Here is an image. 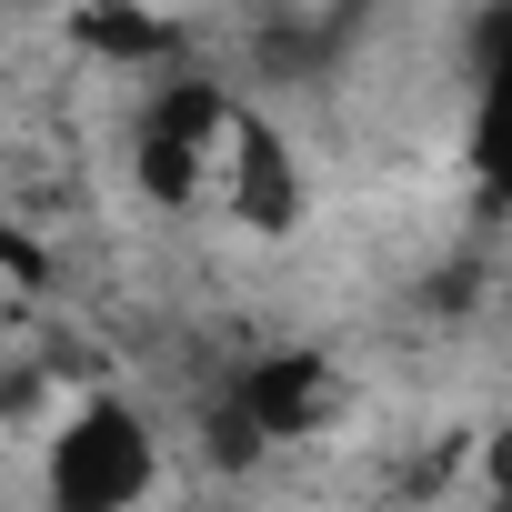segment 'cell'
I'll return each instance as SVG.
<instances>
[{
    "instance_id": "obj_1",
    "label": "cell",
    "mask_w": 512,
    "mask_h": 512,
    "mask_svg": "<svg viewBox=\"0 0 512 512\" xmlns=\"http://www.w3.org/2000/svg\"><path fill=\"white\" fill-rule=\"evenodd\" d=\"M31 472H41V512H151L171 452H161V432H151V412L131 392L91 382V392L61 402Z\"/></svg>"
},
{
    "instance_id": "obj_2",
    "label": "cell",
    "mask_w": 512,
    "mask_h": 512,
    "mask_svg": "<svg viewBox=\"0 0 512 512\" xmlns=\"http://www.w3.org/2000/svg\"><path fill=\"white\" fill-rule=\"evenodd\" d=\"M352 412V372L322 342H272L241 352L211 392V452L221 462H262V452H302Z\"/></svg>"
},
{
    "instance_id": "obj_3",
    "label": "cell",
    "mask_w": 512,
    "mask_h": 512,
    "mask_svg": "<svg viewBox=\"0 0 512 512\" xmlns=\"http://www.w3.org/2000/svg\"><path fill=\"white\" fill-rule=\"evenodd\" d=\"M201 211L231 221L241 241H292V231L312 221V161H302V141L251 101V91H231V121H221V141H211V191H201Z\"/></svg>"
},
{
    "instance_id": "obj_4",
    "label": "cell",
    "mask_w": 512,
    "mask_h": 512,
    "mask_svg": "<svg viewBox=\"0 0 512 512\" xmlns=\"http://www.w3.org/2000/svg\"><path fill=\"white\" fill-rule=\"evenodd\" d=\"M221 121H231V81H211V71H191V61L161 71L151 101L131 111V191H141L151 211H201Z\"/></svg>"
},
{
    "instance_id": "obj_5",
    "label": "cell",
    "mask_w": 512,
    "mask_h": 512,
    "mask_svg": "<svg viewBox=\"0 0 512 512\" xmlns=\"http://www.w3.org/2000/svg\"><path fill=\"white\" fill-rule=\"evenodd\" d=\"M462 161L492 201H512V0L472 21V91H462Z\"/></svg>"
},
{
    "instance_id": "obj_6",
    "label": "cell",
    "mask_w": 512,
    "mask_h": 512,
    "mask_svg": "<svg viewBox=\"0 0 512 512\" xmlns=\"http://www.w3.org/2000/svg\"><path fill=\"white\" fill-rule=\"evenodd\" d=\"M322 11H332V21H372V11H382V0H322Z\"/></svg>"
}]
</instances>
